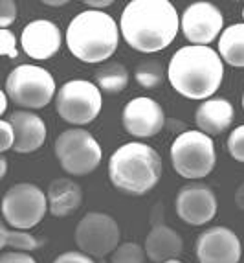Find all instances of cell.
Masks as SVG:
<instances>
[{"mask_svg": "<svg viewBox=\"0 0 244 263\" xmlns=\"http://www.w3.org/2000/svg\"><path fill=\"white\" fill-rule=\"evenodd\" d=\"M218 55L237 68H244V22L224 28L218 41Z\"/></svg>", "mask_w": 244, "mask_h": 263, "instance_id": "cell-20", "label": "cell"}, {"mask_svg": "<svg viewBox=\"0 0 244 263\" xmlns=\"http://www.w3.org/2000/svg\"><path fill=\"white\" fill-rule=\"evenodd\" d=\"M119 30L131 48L154 53L174 41L180 17L169 0H132L123 9Z\"/></svg>", "mask_w": 244, "mask_h": 263, "instance_id": "cell-1", "label": "cell"}, {"mask_svg": "<svg viewBox=\"0 0 244 263\" xmlns=\"http://www.w3.org/2000/svg\"><path fill=\"white\" fill-rule=\"evenodd\" d=\"M21 44L26 55L37 61H44L55 55L61 48V30L50 21H33L22 30Z\"/></svg>", "mask_w": 244, "mask_h": 263, "instance_id": "cell-15", "label": "cell"}, {"mask_svg": "<svg viewBox=\"0 0 244 263\" xmlns=\"http://www.w3.org/2000/svg\"><path fill=\"white\" fill-rule=\"evenodd\" d=\"M121 123L129 135L136 138L156 136L166 125V112L153 98L139 96L129 101L123 109Z\"/></svg>", "mask_w": 244, "mask_h": 263, "instance_id": "cell-14", "label": "cell"}, {"mask_svg": "<svg viewBox=\"0 0 244 263\" xmlns=\"http://www.w3.org/2000/svg\"><path fill=\"white\" fill-rule=\"evenodd\" d=\"M198 263H239L242 245L233 230L226 227H211L196 237Z\"/></svg>", "mask_w": 244, "mask_h": 263, "instance_id": "cell-13", "label": "cell"}, {"mask_svg": "<svg viewBox=\"0 0 244 263\" xmlns=\"http://www.w3.org/2000/svg\"><path fill=\"white\" fill-rule=\"evenodd\" d=\"M144 249L151 261L164 263L167 259H174L182 254L184 239L174 228L167 227L164 223H156L145 237Z\"/></svg>", "mask_w": 244, "mask_h": 263, "instance_id": "cell-18", "label": "cell"}, {"mask_svg": "<svg viewBox=\"0 0 244 263\" xmlns=\"http://www.w3.org/2000/svg\"><path fill=\"white\" fill-rule=\"evenodd\" d=\"M226 145L231 157L244 164V125H239V127L230 133Z\"/></svg>", "mask_w": 244, "mask_h": 263, "instance_id": "cell-25", "label": "cell"}, {"mask_svg": "<svg viewBox=\"0 0 244 263\" xmlns=\"http://www.w3.org/2000/svg\"><path fill=\"white\" fill-rule=\"evenodd\" d=\"M85 6L88 9H94V11H103L105 8L112 6V0H88V2H85Z\"/></svg>", "mask_w": 244, "mask_h": 263, "instance_id": "cell-31", "label": "cell"}, {"mask_svg": "<svg viewBox=\"0 0 244 263\" xmlns=\"http://www.w3.org/2000/svg\"><path fill=\"white\" fill-rule=\"evenodd\" d=\"M174 208L184 223L200 227L209 223L217 214V197L209 186L193 182L178 190L174 199Z\"/></svg>", "mask_w": 244, "mask_h": 263, "instance_id": "cell-12", "label": "cell"}, {"mask_svg": "<svg viewBox=\"0 0 244 263\" xmlns=\"http://www.w3.org/2000/svg\"><path fill=\"white\" fill-rule=\"evenodd\" d=\"M0 263H37L30 254L26 252H17V250H11V252H4L0 256Z\"/></svg>", "mask_w": 244, "mask_h": 263, "instance_id": "cell-30", "label": "cell"}, {"mask_svg": "<svg viewBox=\"0 0 244 263\" xmlns=\"http://www.w3.org/2000/svg\"><path fill=\"white\" fill-rule=\"evenodd\" d=\"M134 78L138 81V85H141L144 88H156L166 79V68H164V65L160 61L145 59V61H141L136 66Z\"/></svg>", "mask_w": 244, "mask_h": 263, "instance_id": "cell-23", "label": "cell"}, {"mask_svg": "<svg viewBox=\"0 0 244 263\" xmlns=\"http://www.w3.org/2000/svg\"><path fill=\"white\" fill-rule=\"evenodd\" d=\"M242 18H244V9H242Z\"/></svg>", "mask_w": 244, "mask_h": 263, "instance_id": "cell-38", "label": "cell"}, {"mask_svg": "<svg viewBox=\"0 0 244 263\" xmlns=\"http://www.w3.org/2000/svg\"><path fill=\"white\" fill-rule=\"evenodd\" d=\"M121 230L118 223L109 214L90 212L77 223L75 243L81 252L94 258H105L118 249Z\"/></svg>", "mask_w": 244, "mask_h": 263, "instance_id": "cell-10", "label": "cell"}, {"mask_svg": "<svg viewBox=\"0 0 244 263\" xmlns=\"http://www.w3.org/2000/svg\"><path fill=\"white\" fill-rule=\"evenodd\" d=\"M233 118H235V109L226 98H211L202 101L195 112L196 127L208 136L222 135L231 127Z\"/></svg>", "mask_w": 244, "mask_h": 263, "instance_id": "cell-17", "label": "cell"}, {"mask_svg": "<svg viewBox=\"0 0 244 263\" xmlns=\"http://www.w3.org/2000/svg\"><path fill=\"white\" fill-rule=\"evenodd\" d=\"M44 4H46V6H52V8H63V6H66L68 2H66V0H55V2H52V0H46Z\"/></svg>", "mask_w": 244, "mask_h": 263, "instance_id": "cell-35", "label": "cell"}, {"mask_svg": "<svg viewBox=\"0 0 244 263\" xmlns=\"http://www.w3.org/2000/svg\"><path fill=\"white\" fill-rule=\"evenodd\" d=\"M118 43V24L105 11L87 9L66 28V46L83 63H103L116 52Z\"/></svg>", "mask_w": 244, "mask_h": 263, "instance_id": "cell-4", "label": "cell"}, {"mask_svg": "<svg viewBox=\"0 0 244 263\" xmlns=\"http://www.w3.org/2000/svg\"><path fill=\"white\" fill-rule=\"evenodd\" d=\"M242 109H244V92H242Z\"/></svg>", "mask_w": 244, "mask_h": 263, "instance_id": "cell-37", "label": "cell"}, {"mask_svg": "<svg viewBox=\"0 0 244 263\" xmlns=\"http://www.w3.org/2000/svg\"><path fill=\"white\" fill-rule=\"evenodd\" d=\"M215 145L202 131H186L171 145V164L184 179H204L215 167Z\"/></svg>", "mask_w": 244, "mask_h": 263, "instance_id": "cell-5", "label": "cell"}, {"mask_svg": "<svg viewBox=\"0 0 244 263\" xmlns=\"http://www.w3.org/2000/svg\"><path fill=\"white\" fill-rule=\"evenodd\" d=\"M164 263H182L178 258H174V259H167V261H164Z\"/></svg>", "mask_w": 244, "mask_h": 263, "instance_id": "cell-36", "label": "cell"}, {"mask_svg": "<svg viewBox=\"0 0 244 263\" xmlns=\"http://www.w3.org/2000/svg\"><path fill=\"white\" fill-rule=\"evenodd\" d=\"M43 245L40 239L28 234L26 230H18V228H8L6 224L0 227V247L2 249H15L18 252H28V250H37Z\"/></svg>", "mask_w": 244, "mask_h": 263, "instance_id": "cell-22", "label": "cell"}, {"mask_svg": "<svg viewBox=\"0 0 244 263\" xmlns=\"http://www.w3.org/2000/svg\"><path fill=\"white\" fill-rule=\"evenodd\" d=\"M94 79L99 90L107 94H119L129 85V72L121 63H105L96 70Z\"/></svg>", "mask_w": 244, "mask_h": 263, "instance_id": "cell-21", "label": "cell"}, {"mask_svg": "<svg viewBox=\"0 0 244 263\" xmlns=\"http://www.w3.org/2000/svg\"><path fill=\"white\" fill-rule=\"evenodd\" d=\"M167 78L182 96L208 100L222 85L224 61L209 46H184L171 57Z\"/></svg>", "mask_w": 244, "mask_h": 263, "instance_id": "cell-2", "label": "cell"}, {"mask_svg": "<svg viewBox=\"0 0 244 263\" xmlns=\"http://www.w3.org/2000/svg\"><path fill=\"white\" fill-rule=\"evenodd\" d=\"M6 109H8V94H6V90H2L0 92V112L4 114Z\"/></svg>", "mask_w": 244, "mask_h": 263, "instance_id": "cell-33", "label": "cell"}, {"mask_svg": "<svg viewBox=\"0 0 244 263\" xmlns=\"http://www.w3.org/2000/svg\"><path fill=\"white\" fill-rule=\"evenodd\" d=\"M55 157L68 175H88L101 162V145L85 129H68L57 136Z\"/></svg>", "mask_w": 244, "mask_h": 263, "instance_id": "cell-7", "label": "cell"}, {"mask_svg": "<svg viewBox=\"0 0 244 263\" xmlns=\"http://www.w3.org/2000/svg\"><path fill=\"white\" fill-rule=\"evenodd\" d=\"M53 263H94V259L81 250H70V252H63L57 256Z\"/></svg>", "mask_w": 244, "mask_h": 263, "instance_id": "cell-29", "label": "cell"}, {"mask_svg": "<svg viewBox=\"0 0 244 263\" xmlns=\"http://www.w3.org/2000/svg\"><path fill=\"white\" fill-rule=\"evenodd\" d=\"M48 210V197L39 186L30 182L11 186L2 199V215L6 223L18 230L37 227Z\"/></svg>", "mask_w": 244, "mask_h": 263, "instance_id": "cell-8", "label": "cell"}, {"mask_svg": "<svg viewBox=\"0 0 244 263\" xmlns=\"http://www.w3.org/2000/svg\"><path fill=\"white\" fill-rule=\"evenodd\" d=\"M17 18V4L11 0H2L0 2V26L2 30L8 28L11 22H15Z\"/></svg>", "mask_w": 244, "mask_h": 263, "instance_id": "cell-26", "label": "cell"}, {"mask_svg": "<svg viewBox=\"0 0 244 263\" xmlns=\"http://www.w3.org/2000/svg\"><path fill=\"white\" fill-rule=\"evenodd\" d=\"M235 204L244 212V182L237 188V192H235Z\"/></svg>", "mask_w": 244, "mask_h": 263, "instance_id": "cell-32", "label": "cell"}, {"mask_svg": "<svg viewBox=\"0 0 244 263\" xmlns=\"http://www.w3.org/2000/svg\"><path fill=\"white\" fill-rule=\"evenodd\" d=\"M46 197H48V208L52 212V215L66 217V215L74 214L81 206L83 192H81V186L72 179L59 177V179L50 182Z\"/></svg>", "mask_w": 244, "mask_h": 263, "instance_id": "cell-19", "label": "cell"}, {"mask_svg": "<svg viewBox=\"0 0 244 263\" xmlns=\"http://www.w3.org/2000/svg\"><path fill=\"white\" fill-rule=\"evenodd\" d=\"M6 94L15 105L24 109H43L53 100L55 81L48 70L35 65H21L9 72Z\"/></svg>", "mask_w": 244, "mask_h": 263, "instance_id": "cell-6", "label": "cell"}, {"mask_svg": "<svg viewBox=\"0 0 244 263\" xmlns=\"http://www.w3.org/2000/svg\"><path fill=\"white\" fill-rule=\"evenodd\" d=\"M164 171V164L156 151L141 142L119 145L109 160V177L119 192L127 195H145L154 186Z\"/></svg>", "mask_w": 244, "mask_h": 263, "instance_id": "cell-3", "label": "cell"}, {"mask_svg": "<svg viewBox=\"0 0 244 263\" xmlns=\"http://www.w3.org/2000/svg\"><path fill=\"white\" fill-rule=\"evenodd\" d=\"M0 52L4 53L6 57H11V59H17V39L8 28L2 30V44H0Z\"/></svg>", "mask_w": 244, "mask_h": 263, "instance_id": "cell-27", "label": "cell"}, {"mask_svg": "<svg viewBox=\"0 0 244 263\" xmlns=\"http://www.w3.org/2000/svg\"><path fill=\"white\" fill-rule=\"evenodd\" d=\"M15 131V145L13 149L21 155L33 153L46 140V123L40 116L30 112V110H15L8 116Z\"/></svg>", "mask_w": 244, "mask_h": 263, "instance_id": "cell-16", "label": "cell"}, {"mask_svg": "<svg viewBox=\"0 0 244 263\" xmlns=\"http://www.w3.org/2000/svg\"><path fill=\"white\" fill-rule=\"evenodd\" d=\"M0 133H2V145H0V151L6 153L8 149H13L15 131H13V125H11L8 120H2V122H0Z\"/></svg>", "mask_w": 244, "mask_h": 263, "instance_id": "cell-28", "label": "cell"}, {"mask_svg": "<svg viewBox=\"0 0 244 263\" xmlns=\"http://www.w3.org/2000/svg\"><path fill=\"white\" fill-rule=\"evenodd\" d=\"M145 249L138 243H121L112 252L110 263H145Z\"/></svg>", "mask_w": 244, "mask_h": 263, "instance_id": "cell-24", "label": "cell"}, {"mask_svg": "<svg viewBox=\"0 0 244 263\" xmlns=\"http://www.w3.org/2000/svg\"><path fill=\"white\" fill-rule=\"evenodd\" d=\"M180 30L193 46H208L224 31V17L211 2H195L184 9Z\"/></svg>", "mask_w": 244, "mask_h": 263, "instance_id": "cell-11", "label": "cell"}, {"mask_svg": "<svg viewBox=\"0 0 244 263\" xmlns=\"http://www.w3.org/2000/svg\"><path fill=\"white\" fill-rule=\"evenodd\" d=\"M0 166H2V171H0V179H4L6 173H8V158L0 157Z\"/></svg>", "mask_w": 244, "mask_h": 263, "instance_id": "cell-34", "label": "cell"}, {"mask_svg": "<svg viewBox=\"0 0 244 263\" xmlns=\"http://www.w3.org/2000/svg\"><path fill=\"white\" fill-rule=\"evenodd\" d=\"M103 107L101 90L97 85L74 79L65 83L55 96V109L65 122L72 125H87L94 122Z\"/></svg>", "mask_w": 244, "mask_h": 263, "instance_id": "cell-9", "label": "cell"}]
</instances>
